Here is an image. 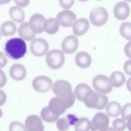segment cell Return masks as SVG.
Masks as SVG:
<instances>
[{
  "label": "cell",
  "instance_id": "cell-1",
  "mask_svg": "<svg viewBox=\"0 0 131 131\" xmlns=\"http://www.w3.org/2000/svg\"><path fill=\"white\" fill-rule=\"evenodd\" d=\"M26 50L25 42L19 38L11 39L8 40L5 45V51L7 56L14 59H18L24 57Z\"/></svg>",
  "mask_w": 131,
  "mask_h": 131
},
{
  "label": "cell",
  "instance_id": "cell-2",
  "mask_svg": "<svg viewBox=\"0 0 131 131\" xmlns=\"http://www.w3.org/2000/svg\"><path fill=\"white\" fill-rule=\"evenodd\" d=\"M83 101L86 106L89 108L101 110L107 105L108 99L105 95L99 93L91 89L85 94Z\"/></svg>",
  "mask_w": 131,
  "mask_h": 131
},
{
  "label": "cell",
  "instance_id": "cell-3",
  "mask_svg": "<svg viewBox=\"0 0 131 131\" xmlns=\"http://www.w3.org/2000/svg\"><path fill=\"white\" fill-rule=\"evenodd\" d=\"M65 57L63 53L61 50L54 49L49 51L46 57V61L48 66L51 68L57 69L63 65Z\"/></svg>",
  "mask_w": 131,
  "mask_h": 131
},
{
  "label": "cell",
  "instance_id": "cell-4",
  "mask_svg": "<svg viewBox=\"0 0 131 131\" xmlns=\"http://www.w3.org/2000/svg\"><path fill=\"white\" fill-rule=\"evenodd\" d=\"M108 17V12L104 8L97 7L91 11L89 18L91 23L96 26H100L104 24L107 21Z\"/></svg>",
  "mask_w": 131,
  "mask_h": 131
},
{
  "label": "cell",
  "instance_id": "cell-5",
  "mask_svg": "<svg viewBox=\"0 0 131 131\" xmlns=\"http://www.w3.org/2000/svg\"><path fill=\"white\" fill-rule=\"evenodd\" d=\"M52 90L57 97L61 99L67 98L73 93L70 83L63 80L56 81L53 84Z\"/></svg>",
  "mask_w": 131,
  "mask_h": 131
},
{
  "label": "cell",
  "instance_id": "cell-6",
  "mask_svg": "<svg viewBox=\"0 0 131 131\" xmlns=\"http://www.w3.org/2000/svg\"><path fill=\"white\" fill-rule=\"evenodd\" d=\"M92 83L96 91L103 94L108 93L112 89L108 77L104 75L99 74L96 76L93 79Z\"/></svg>",
  "mask_w": 131,
  "mask_h": 131
},
{
  "label": "cell",
  "instance_id": "cell-7",
  "mask_svg": "<svg viewBox=\"0 0 131 131\" xmlns=\"http://www.w3.org/2000/svg\"><path fill=\"white\" fill-rule=\"evenodd\" d=\"M49 48L48 44L45 39L37 38L31 42L30 46L31 51L34 56L40 57L45 55Z\"/></svg>",
  "mask_w": 131,
  "mask_h": 131
},
{
  "label": "cell",
  "instance_id": "cell-8",
  "mask_svg": "<svg viewBox=\"0 0 131 131\" xmlns=\"http://www.w3.org/2000/svg\"><path fill=\"white\" fill-rule=\"evenodd\" d=\"M32 85L36 91L40 92H45L51 88L52 83L51 80L48 77L39 76L34 79Z\"/></svg>",
  "mask_w": 131,
  "mask_h": 131
},
{
  "label": "cell",
  "instance_id": "cell-9",
  "mask_svg": "<svg viewBox=\"0 0 131 131\" xmlns=\"http://www.w3.org/2000/svg\"><path fill=\"white\" fill-rule=\"evenodd\" d=\"M109 123L108 116L105 113L99 112L96 113L90 123L91 131H96L107 127Z\"/></svg>",
  "mask_w": 131,
  "mask_h": 131
},
{
  "label": "cell",
  "instance_id": "cell-10",
  "mask_svg": "<svg viewBox=\"0 0 131 131\" xmlns=\"http://www.w3.org/2000/svg\"><path fill=\"white\" fill-rule=\"evenodd\" d=\"M56 18L60 25L65 27L72 26L77 19L75 14L72 12L67 10L59 12Z\"/></svg>",
  "mask_w": 131,
  "mask_h": 131
},
{
  "label": "cell",
  "instance_id": "cell-11",
  "mask_svg": "<svg viewBox=\"0 0 131 131\" xmlns=\"http://www.w3.org/2000/svg\"><path fill=\"white\" fill-rule=\"evenodd\" d=\"M28 131H44V126L40 117L36 115L28 116L25 122Z\"/></svg>",
  "mask_w": 131,
  "mask_h": 131
},
{
  "label": "cell",
  "instance_id": "cell-12",
  "mask_svg": "<svg viewBox=\"0 0 131 131\" xmlns=\"http://www.w3.org/2000/svg\"><path fill=\"white\" fill-rule=\"evenodd\" d=\"M45 18L39 13L33 14L30 17L29 22V27L35 33H40L43 32V26Z\"/></svg>",
  "mask_w": 131,
  "mask_h": 131
},
{
  "label": "cell",
  "instance_id": "cell-13",
  "mask_svg": "<svg viewBox=\"0 0 131 131\" xmlns=\"http://www.w3.org/2000/svg\"><path fill=\"white\" fill-rule=\"evenodd\" d=\"M78 45V38L73 35H69L62 41L61 44L62 50L66 54H70L76 50Z\"/></svg>",
  "mask_w": 131,
  "mask_h": 131
},
{
  "label": "cell",
  "instance_id": "cell-14",
  "mask_svg": "<svg viewBox=\"0 0 131 131\" xmlns=\"http://www.w3.org/2000/svg\"><path fill=\"white\" fill-rule=\"evenodd\" d=\"M130 11L129 6L125 1L117 3L114 9V13L115 17L119 20L126 19L129 16Z\"/></svg>",
  "mask_w": 131,
  "mask_h": 131
},
{
  "label": "cell",
  "instance_id": "cell-15",
  "mask_svg": "<svg viewBox=\"0 0 131 131\" xmlns=\"http://www.w3.org/2000/svg\"><path fill=\"white\" fill-rule=\"evenodd\" d=\"M73 25V33L76 36H79L83 35L87 31L90 23L86 18H81L76 20Z\"/></svg>",
  "mask_w": 131,
  "mask_h": 131
},
{
  "label": "cell",
  "instance_id": "cell-16",
  "mask_svg": "<svg viewBox=\"0 0 131 131\" xmlns=\"http://www.w3.org/2000/svg\"><path fill=\"white\" fill-rule=\"evenodd\" d=\"M9 74L13 79L20 81L25 78L26 71L23 66L20 64L16 63L11 66L9 70Z\"/></svg>",
  "mask_w": 131,
  "mask_h": 131
},
{
  "label": "cell",
  "instance_id": "cell-17",
  "mask_svg": "<svg viewBox=\"0 0 131 131\" xmlns=\"http://www.w3.org/2000/svg\"><path fill=\"white\" fill-rule=\"evenodd\" d=\"M75 61L79 67L82 68H86L90 65L92 62L91 58L88 53L84 51H80L76 55Z\"/></svg>",
  "mask_w": 131,
  "mask_h": 131
},
{
  "label": "cell",
  "instance_id": "cell-18",
  "mask_svg": "<svg viewBox=\"0 0 131 131\" xmlns=\"http://www.w3.org/2000/svg\"><path fill=\"white\" fill-rule=\"evenodd\" d=\"M18 32L21 38L27 41L32 40L36 36L35 33L31 30L28 22L23 23L19 26Z\"/></svg>",
  "mask_w": 131,
  "mask_h": 131
},
{
  "label": "cell",
  "instance_id": "cell-19",
  "mask_svg": "<svg viewBox=\"0 0 131 131\" xmlns=\"http://www.w3.org/2000/svg\"><path fill=\"white\" fill-rule=\"evenodd\" d=\"M125 81L126 78L124 74L120 71L114 72L110 76V83L114 87L118 88L121 87Z\"/></svg>",
  "mask_w": 131,
  "mask_h": 131
},
{
  "label": "cell",
  "instance_id": "cell-20",
  "mask_svg": "<svg viewBox=\"0 0 131 131\" xmlns=\"http://www.w3.org/2000/svg\"><path fill=\"white\" fill-rule=\"evenodd\" d=\"M59 24L57 19L51 18L45 20L43 26V30L49 34L56 32L59 29Z\"/></svg>",
  "mask_w": 131,
  "mask_h": 131
},
{
  "label": "cell",
  "instance_id": "cell-21",
  "mask_svg": "<svg viewBox=\"0 0 131 131\" xmlns=\"http://www.w3.org/2000/svg\"><path fill=\"white\" fill-rule=\"evenodd\" d=\"M9 14L12 19L18 23L23 22L25 19V14L23 10L17 6L12 7L9 10Z\"/></svg>",
  "mask_w": 131,
  "mask_h": 131
},
{
  "label": "cell",
  "instance_id": "cell-22",
  "mask_svg": "<svg viewBox=\"0 0 131 131\" xmlns=\"http://www.w3.org/2000/svg\"><path fill=\"white\" fill-rule=\"evenodd\" d=\"M17 28L15 24L10 21H6L1 25V32L4 36H8L13 35L16 32Z\"/></svg>",
  "mask_w": 131,
  "mask_h": 131
},
{
  "label": "cell",
  "instance_id": "cell-23",
  "mask_svg": "<svg viewBox=\"0 0 131 131\" xmlns=\"http://www.w3.org/2000/svg\"><path fill=\"white\" fill-rule=\"evenodd\" d=\"M107 114L112 117H116L119 116L121 111V106L120 104L116 101L110 102L106 108Z\"/></svg>",
  "mask_w": 131,
  "mask_h": 131
},
{
  "label": "cell",
  "instance_id": "cell-24",
  "mask_svg": "<svg viewBox=\"0 0 131 131\" xmlns=\"http://www.w3.org/2000/svg\"><path fill=\"white\" fill-rule=\"evenodd\" d=\"M48 107L49 110L52 114L59 116L63 114L66 110L59 104L56 97H53L51 99Z\"/></svg>",
  "mask_w": 131,
  "mask_h": 131
},
{
  "label": "cell",
  "instance_id": "cell-25",
  "mask_svg": "<svg viewBox=\"0 0 131 131\" xmlns=\"http://www.w3.org/2000/svg\"><path fill=\"white\" fill-rule=\"evenodd\" d=\"M92 89L87 84L80 83L78 84L75 88L74 93L77 98L79 101H83L85 94L89 90Z\"/></svg>",
  "mask_w": 131,
  "mask_h": 131
},
{
  "label": "cell",
  "instance_id": "cell-26",
  "mask_svg": "<svg viewBox=\"0 0 131 131\" xmlns=\"http://www.w3.org/2000/svg\"><path fill=\"white\" fill-rule=\"evenodd\" d=\"M90 122L88 118L82 117L78 119L75 125V131H89Z\"/></svg>",
  "mask_w": 131,
  "mask_h": 131
},
{
  "label": "cell",
  "instance_id": "cell-27",
  "mask_svg": "<svg viewBox=\"0 0 131 131\" xmlns=\"http://www.w3.org/2000/svg\"><path fill=\"white\" fill-rule=\"evenodd\" d=\"M40 115L42 119L45 121L48 122H53L57 120L59 116L52 114L49 110L48 106L44 107L41 110Z\"/></svg>",
  "mask_w": 131,
  "mask_h": 131
},
{
  "label": "cell",
  "instance_id": "cell-28",
  "mask_svg": "<svg viewBox=\"0 0 131 131\" xmlns=\"http://www.w3.org/2000/svg\"><path fill=\"white\" fill-rule=\"evenodd\" d=\"M119 31L122 37L127 40L131 39V24L129 22H125L121 25Z\"/></svg>",
  "mask_w": 131,
  "mask_h": 131
},
{
  "label": "cell",
  "instance_id": "cell-29",
  "mask_svg": "<svg viewBox=\"0 0 131 131\" xmlns=\"http://www.w3.org/2000/svg\"><path fill=\"white\" fill-rule=\"evenodd\" d=\"M112 126L114 129L116 131H123L126 127L125 121L121 118H117L113 121Z\"/></svg>",
  "mask_w": 131,
  "mask_h": 131
},
{
  "label": "cell",
  "instance_id": "cell-30",
  "mask_svg": "<svg viewBox=\"0 0 131 131\" xmlns=\"http://www.w3.org/2000/svg\"><path fill=\"white\" fill-rule=\"evenodd\" d=\"M9 131H27L23 124L17 121L12 122L9 126Z\"/></svg>",
  "mask_w": 131,
  "mask_h": 131
},
{
  "label": "cell",
  "instance_id": "cell-31",
  "mask_svg": "<svg viewBox=\"0 0 131 131\" xmlns=\"http://www.w3.org/2000/svg\"><path fill=\"white\" fill-rule=\"evenodd\" d=\"M56 126L58 129L60 131H66L68 129L70 125L67 119L62 118L57 121Z\"/></svg>",
  "mask_w": 131,
  "mask_h": 131
},
{
  "label": "cell",
  "instance_id": "cell-32",
  "mask_svg": "<svg viewBox=\"0 0 131 131\" xmlns=\"http://www.w3.org/2000/svg\"><path fill=\"white\" fill-rule=\"evenodd\" d=\"M131 104L130 103L126 104L123 107L121 112L122 118L125 120L131 118Z\"/></svg>",
  "mask_w": 131,
  "mask_h": 131
},
{
  "label": "cell",
  "instance_id": "cell-33",
  "mask_svg": "<svg viewBox=\"0 0 131 131\" xmlns=\"http://www.w3.org/2000/svg\"><path fill=\"white\" fill-rule=\"evenodd\" d=\"M74 0H60L59 3L61 6L65 9L71 8L74 3Z\"/></svg>",
  "mask_w": 131,
  "mask_h": 131
},
{
  "label": "cell",
  "instance_id": "cell-34",
  "mask_svg": "<svg viewBox=\"0 0 131 131\" xmlns=\"http://www.w3.org/2000/svg\"><path fill=\"white\" fill-rule=\"evenodd\" d=\"M66 118L70 125L75 124L78 120L75 115L71 114L67 115Z\"/></svg>",
  "mask_w": 131,
  "mask_h": 131
},
{
  "label": "cell",
  "instance_id": "cell-35",
  "mask_svg": "<svg viewBox=\"0 0 131 131\" xmlns=\"http://www.w3.org/2000/svg\"><path fill=\"white\" fill-rule=\"evenodd\" d=\"M7 79L3 71L0 69V88L3 87L6 84Z\"/></svg>",
  "mask_w": 131,
  "mask_h": 131
},
{
  "label": "cell",
  "instance_id": "cell-36",
  "mask_svg": "<svg viewBox=\"0 0 131 131\" xmlns=\"http://www.w3.org/2000/svg\"><path fill=\"white\" fill-rule=\"evenodd\" d=\"M8 60L4 54L0 51V68L5 67L7 63Z\"/></svg>",
  "mask_w": 131,
  "mask_h": 131
},
{
  "label": "cell",
  "instance_id": "cell-37",
  "mask_svg": "<svg viewBox=\"0 0 131 131\" xmlns=\"http://www.w3.org/2000/svg\"><path fill=\"white\" fill-rule=\"evenodd\" d=\"M124 70L126 73L129 75H131V60L126 61L124 66Z\"/></svg>",
  "mask_w": 131,
  "mask_h": 131
},
{
  "label": "cell",
  "instance_id": "cell-38",
  "mask_svg": "<svg viewBox=\"0 0 131 131\" xmlns=\"http://www.w3.org/2000/svg\"><path fill=\"white\" fill-rule=\"evenodd\" d=\"M7 99V96L5 92L0 89V106L4 105Z\"/></svg>",
  "mask_w": 131,
  "mask_h": 131
},
{
  "label": "cell",
  "instance_id": "cell-39",
  "mask_svg": "<svg viewBox=\"0 0 131 131\" xmlns=\"http://www.w3.org/2000/svg\"><path fill=\"white\" fill-rule=\"evenodd\" d=\"M130 41L129 42L125 47L124 50L126 56L130 58Z\"/></svg>",
  "mask_w": 131,
  "mask_h": 131
},
{
  "label": "cell",
  "instance_id": "cell-40",
  "mask_svg": "<svg viewBox=\"0 0 131 131\" xmlns=\"http://www.w3.org/2000/svg\"><path fill=\"white\" fill-rule=\"evenodd\" d=\"M15 3L18 6L21 7H24L26 6L29 3V1H15Z\"/></svg>",
  "mask_w": 131,
  "mask_h": 131
},
{
  "label": "cell",
  "instance_id": "cell-41",
  "mask_svg": "<svg viewBox=\"0 0 131 131\" xmlns=\"http://www.w3.org/2000/svg\"><path fill=\"white\" fill-rule=\"evenodd\" d=\"M99 131H116V130L112 128L107 127L100 130Z\"/></svg>",
  "mask_w": 131,
  "mask_h": 131
},
{
  "label": "cell",
  "instance_id": "cell-42",
  "mask_svg": "<svg viewBox=\"0 0 131 131\" xmlns=\"http://www.w3.org/2000/svg\"><path fill=\"white\" fill-rule=\"evenodd\" d=\"M10 1H0V5L3 4H5L8 3Z\"/></svg>",
  "mask_w": 131,
  "mask_h": 131
},
{
  "label": "cell",
  "instance_id": "cell-43",
  "mask_svg": "<svg viewBox=\"0 0 131 131\" xmlns=\"http://www.w3.org/2000/svg\"><path fill=\"white\" fill-rule=\"evenodd\" d=\"M3 115V113L2 110L0 108V118Z\"/></svg>",
  "mask_w": 131,
  "mask_h": 131
},
{
  "label": "cell",
  "instance_id": "cell-44",
  "mask_svg": "<svg viewBox=\"0 0 131 131\" xmlns=\"http://www.w3.org/2000/svg\"><path fill=\"white\" fill-rule=\"evenodd\" d=\"M1 34H0V39H1Z\"/></svg>",
  "mask_w": 131,
  "mask_h": 131
}]
</instances>
